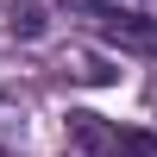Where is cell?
Listing matches in <instances>:
<instances>
[{"mask_svg":"<svg viewBox=\"0 0 157 157\" xmlns=\"http://www.w3.org/2000/svg\"><path fill=\"white\" fill-rule=\"evenodd\" d=\"M69 138L88 157H157V132H145V126H113L101 113H69Z\"/></svg>","mask_w":157,"mask_h":157,"instance_id":"obj_1","label":"cell"},{"mask_svg":"<svg viewBox=\"0 0 157 157\" xmlns=\"http://www.w3.org/2000/svg\"><path fill=\"white\" fill-rule=\"evenodd\" d=\"M101 32H107L120 50H157V13L113 6V13H101Z\"/></svg>","mask_w":157,"mask_h":157,"instance_id":"obj_2","label":"cell"},{"mask_svg":"<svg viewBox=\"0 0 157 157\" xmlns=\"http://www.w3.org/2000/svg\"><path fill=\"white\" fill-rule=\"evenodd\" d=\"M63 75H69V82H88V88L120 82V69H113L107 57H94V50H63Z\"/></svg>","mask_w":157,"mask_h":157,"instance_id":"obj_3","label":"cell"},{"mask_svg":"<svg viewBox=\"0 0 157 157\" xmlns=\"http://www.w3.org/2000/svg\"><path fill=\"white\" fill-rule=\"evenodd\" d=\"M19 145H25V107L0 94V157H13Z\"/></svg>","mask_w":157,"mask_h":157,"instance_id":"obj_4","label":"cell"},{"mask_svg":"<svg viewBox=\"0 0 157 157\" xmlns=\"http://www.w3.org/2000/svg\"><path fill=\"white\" fill-rule=\"evenodd\" d=\"M6 32H13V38H38V32H44L38 0H6Z\"/></svg>","mask_w":157,"mask_h":157,"instance_id":"obj_5","label":"cell"},{"mask_svg":"<svg viewBox=\"0 0 157 157\" xmlns=\"http://www.w3.org/2000/svg\"><path fill=\"white\" fill-rule=\"evenodd\" d=\"M69 13H88V19H101V13H113V6H126V0H63Z\"/></svg>","mask_w":157,"mask_h":157,"instance_id":"obj_6","label":"cell"}]
</instances>
